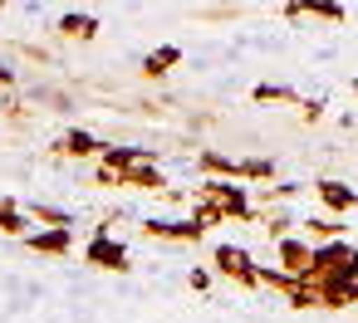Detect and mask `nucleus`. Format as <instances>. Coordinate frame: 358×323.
Segmentation results:
<instances>
[{
    "label": "nucleus",
    "instance_id": "nucleus-22",
    "mask_svg": "<svg viewBox=\"0 0 358 323\" xmlns=\"http://www.w3.org/2000/svg\"><path fill=\"white\" fill-rule=\"evenodd\" d=\"M187 284H192L196 294H206V289H211V269H192V274H187Z\"/></svg>",
    "mask_w": 358,
    "mask_h": 323
},
{
    "label": "nucleus",
    "instance_id": "nucleus-24",
    "mask_svg": "<svg viewBox=\"0 0 358 323\" xmlns=\"http://www.w3.org/2000/svg\"><path fill=\"white\" fill-rule=\"evenodd\" d=\"M10 84H15V69H10V64H0V89H10Z\"/></svg>",
    "mask_w": 358,
    "mask_h": 323
},
{
    "label": "nucleus",
    "instance_id": "nucleus-23",
    "mask_svg": "<svg viewBox=\"0 0 358 323\" xmlns=\"http://www.w3.org/2000/svg\"><path fill=\"white\" fill-rule=\"evenodd\" d=\"M294 191H304V186H294V181H280V186H270V201H289Z\"/></svg>",
    "mask_w": 358,
    "mask_h": 323
},
{
    "label": "nucleus",
    "instance_id": "nucleus-10",
    "mask_svg": "<svg viewBox=\"0 0 358 323\" xmlns=\"http://www.w3.org/2000/svg\"><path fill=\"white\" fill-rule=\"evenodd\" d=\"M118 186H133V191H167V176H162L157 162H138V167H128V172L118 176Z\"/></svg>",
    "mask_w": 358,
    "mask_h": 323
},
{
    "label": "nucleus",
    "instance_id": "nucleus-7",
    "mask_svg": "<svg viewBox=\"0 0 358 323\" xmlns=\"http://www.w3.org/2000/svg\"><path fill=\"white\" fill-rule=\"evenodd\" d=\"M143 235H152V240H172V245H196L206 230H201L192 216H182V220H162V216H152V220H143Z\"/></svg>",
    "mask_w": 358,
    "mask_h": 323
},
{
    "label": "nucleus",
    "instance_id": "nucleus-20",
    "mask_svg": "<svg viewBox=\"0 0 358 323\" xmlns=\"http://www.w3.org/2000/svg\"><path fill=\"white\" fill-rule=\"evenodd\" d=\"M309 20H329V25H338V20H348V10H343V6H309Z\"/></svg>",
    "mask_w": 358,
    "mask_h": 323
},
{
    "label": "nucleus",
    "instance_id": "nucleus-9",
    "mask_svg": "<svg viewBox=\"0 0 358 323\" xmlns=\"http://www.w3.org/2000/svg\"><path fill=\"white\" fill-rule=\"evenodd\" d=\"M30 211L20 206V201H10V196H0V235H10V240H25L30 235Z\"/></svg>",
    "mask_w": 358,
    "mask_h": 323
},
{
    "label": "nucleus",
    "instance_id": "nucleus-2",
    "mask_svg": "<svg viewBox=\"0 0 358 323\" xmlns=\"http://www.w3.org/2000/svg\"><path fill=\"white\" fill-rule=\"evenodd\" d=\"M319 279H348V284H358V245H348V240L314 245V274H309V284H319Z\"/></svg>",
    "mask_w": 358,
    "mask_h": 323
},
{
    "label": "nucleus",
    "instance_id": "nucleus-4",
    "mask_svg": "<svg viewBox=\"0 0 358 323\" xmlns=\"http://www.w3.org/2000/svg\"><path fill=\"white\" fill-rule=\"evenodd\" d=\"M84 264H94V269H108V274H128V245L123 240H113L108 230H94L89 235V245H84Z\"/></svg>",
    "mask_w": 358,
    "mask_h": 323
},
{
    "label": "nucleus",
    "instance_id": "nucleus-15",
    "mask_svg": "<svg viewBox=\"0 0 358 323\" xmlns=\"http://www.w3.org/2000/svg\"><path fill=\"white\" fill-rule=\"evenodd\" d=\"M25 211H30V220H35V225H45V230H74V211H64V206L35 201V206H25Z\"/></svg>",
    "mask_w": 358,
    "mask_h": 323
},
{
    "label": "nucleus",
    "instance_id": "nucleus-13",
    "mask_svg": "<svg viewBox=\"0 0 358 323\" xmlns=\"http://www.w3.org/2000/svg\"><path fill=\"white\" fill-rule=\"evenodd\" d=\"M25 245H30L35 255H69V250H74V230H30Z\"/></svg>",
    "mask_w": 358,
    "mask_h": 323
},
{
    "label": "nucleus",
    "instance_id": "nucleus-21",
    "mask_svg": "<svg viewBox=\"0 0 358 323\" xmlns=\"http://www.w3.org/2000/svg\"><path fill=\"white\" fill-rule=\"evenodd\" d=\"M299 118H304V123H319V118H324V103H319V98H299Z\"/></svg>",
    "mask_w": 358,
    "mask_h": 323
},
{
    "label": "nucleus",
    "instance_id": "nucleus-18",
    "mask_svg": "<svg viewBox=\"0 0 358 323\" xmlns=\"http://www.w3.org/2000/svg\"><path fill=\"white\" fill-rule=\"evenodd\" d=\"M255 103H280V108H299V93L289 89V84H255V93H250Z\"/></svg>",
    "mask_w": 358,
    "mask_h": 323
},
{
    "label": "nucleus",
    "instance_id": "nucleus-5",
    "mask_svg": "<svg viewBox=\"0 0 358 323\" xmlns=\"http://www.w3.org/2000/svg\"><path fill=\"white\" fill-rule=\"evenodd\" d=\"M275 260H280V269L294 274V279H309V274H314V245H309L304 235H285V240H275Z\"/></svg>",
    "mask_w": 358,
    "mask_h": 323
},
{
    "label": "nucleus",
    "instance_id": "nucleus-8",
    "mask_svg": "<svg viewBox=\"0 0 358 323\" xmlns=\"http://www.w3.org/2000/svg\"><path fill=\"white\" fill-rule=\"evenodd\" d=\"M103 147H108V142H103V137H94L89 128H69V133H64V137H59L50 152L74 157V162H89V157H103Z\"/></svg>",
    "mask_w": 358,
    "mask_h": 323
},
{
    "label": "nucleus",
    "instance_id": "nucleus-3",
    "mask_svg": "<svg viewBox=\"0 0 358 323\" xmlns=\"http://www.w3.org/2000/svg\"><path fill=\"white\" fill-rule=\"evenodd\" d=\"M211 264H216V274L236 279L241 289H260V264H255V255L245 245H216L211 250Z\"/></svg>",
    "mask_w": 358,
    "mask_h": 323
},
{
    "label": "nucleus",
    "instance_id": "nucleus-1",
    "mask_svg": "<svg viewBox=\"0 0 358 323\" xmlns=\"http://www.w3.org/2000/svg\"><path fill=\"white\" fill-rule=\"evenodd\" d=\"M196 201L211 206L221 220H255L250 191H245L241 181H201V186H196Z\"/></svg>",
    "mask_w": 358,
    "mask_h": 323
},
{
    "label": "nucleus",
    "instance_id": "nucleus-6",
    "mask_svg": "<svg viewBox=\"0 0 358 323\" xmlns=\"http://www.w3.org/2000/svg\"><path fill=\"white\" fill-rule=\"evenodd\" d=\"M314 196H319V206H324L334 220H343V216L358 206V186H348V181H338V176H319V181H314Z\"/></svg>",
    "mask_w": 358,
    "mask_h": 323
},
{
    "label": "nucleus",
    "instance_id": "nucleus-14",
    "mask_svg": "<svg viewBox=\"0 0 358 323\" xmlns=\"http://www.w3.org/2000/svg\"><path fill=\"white\" fill-rule=\"evenodd\" d=\"M59 35H64V40H99V15L69 10V15H59Z\"/></svg>",
    "mask_w": 358,
    "mask_h": 323
},
{
    "label": "nucleus",
    "instance_id": "nucleus-16",
    "mask_svg": "<svg viewBox=\"0 0 358 323\" xmlns=\"http://www.w3.org/2000/svg\"><path fill=\"white\" fill-rule=\"evenodd\" d=\"M299 230L309 235V240H319V245H329V240H343V220H334V216H309V220H299Z\"/></svg>",
    "mask_w": 358,
    "mask_h": 323
},
{
    "label": "nucleus",
    "instance_id": "nucleus-12",
    "mask_svg": "<svg viewBox=\"0 0 358 323\" xmlns=\"http://www.w3.org/2000/svg\"><path fill=\"white\" fill-rule=\"evenodd\" d=\"M177 64H182V50H177V45H157L152 54H143L138 74H143V79H162V74H172Z\"/></svg>",
    "mask_w": 358,
    "mask_h": 323
},
{
    "label": "nucleus",
    "instance_id": "nucleus-17",
    "mask_svg": "<svg viewBox=\"0 0 358 323\" xmlns=\"http://www.w3.org/2000/svg\"><path fill=\"white\" fill-rule=\"evenodd\" d=\"M236 181H275L270 157H236Z\"/></svg>",
    "mask_w": 358,
    "mask_h": 323
},
{
    "label": "nucleus",
    "instance_id": "nucleus-19",
    "mask_svg": "<svg viewBox=\"0 0 358 323\" xmlns=\"http://www.w3.org/2000/svg\"><path fill=\"white\" fill-rule=\"evenodd\" d=\"M265 230H270V240H285V235L299 230V220H294L289 211H270V216H265Z\"/></svg>",
    "mask_w": 358,
    "mask_h": 323
},
{
    "label": "nucleus",
    "instance_id": "nucleus-11",
    "mask_svg": "<svg viewBox=\"0 0 358 323\" xmlns=\"http://www.w3.org/2000/svg\"><path fill=\"white\" fill-rule=\"evenodd\" d=\"M314 289H319V308H353L358 303V284H348V279H319Z\"/></svg>",
    "mask_w": 358,
    "mask_h": 323
}]
</instances>
